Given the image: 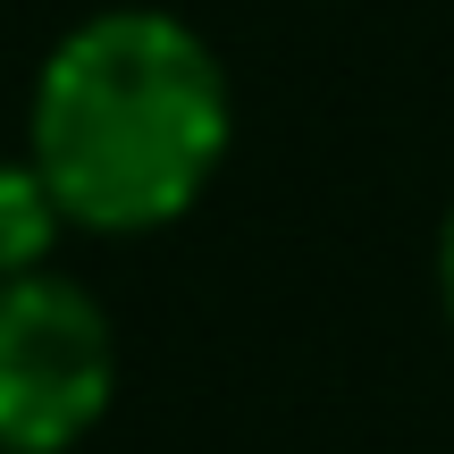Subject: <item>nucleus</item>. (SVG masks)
Listing matches in <instances>:
<instances>
[{
    "mask_svg": "<svg viewBox=\"0 0 454 454\" xmlns=\"http://www.w3.org/2000/svg\"><path fill=\"white\" fill-rule=\"evenodd\" d=\"M118 404V328L101 294L34 270L0 278V454H67Z\"/></svg>",
    "mask_w": 454,
    "mask_h": 454,
    "instance_id": "nucleus-2",
    "label": "nucleus"
},
{
    "mask_svg": "<svg viewBox=\"0 0 454 454\" xmlns=\"http://www.w3.org/2000/svg\"><path fill=\"white\" fill-rule=\"evenodd\" d=\"M236 144L219 51L168 9H93L51 43L26 101V160L84 236H152L211 194Z\"/></svg>",
    "mask_w": 454,
    "mask_h": 454,
    "instance_id": "nucleus-1",
    "label": "nucleus"
},
{
    "mask_svg": "<svg viewBox=\"0 0 454 454\" xmlns=\"http://www.w3.org/2000/svg\"><path fill=\"white\" fill-rule=\"evenodd\" d=\"M59 236H67V211H59V194L43 185V168H34V160H0V278L51 270Z\"/></svg>",
    "mask_w": 454,
    "mask_h": 454,
    "instance_id": "nucleus-3",
    "label": "nucleus"
},
{
    "mask_svg": "<svg viewBox=\"0 0 454 454\" xmlns=\"http://www.w3.org/2000/svg\"><path fill=\"white\" fill-rule=\"evenodd\" d=\"M438 303H446V320H454V211L438 227Z\"/></svg>",
    "mask_w": 454,
    "mask_h": 454,
    "instance_id": "nucleus-4",
    "label": "nucleus"
}]
</instances>
